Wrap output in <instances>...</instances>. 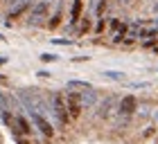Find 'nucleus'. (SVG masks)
<instances>
[{
    "instance_id": "6",
    "label": "nucleus",
    "mask_w": 158,
    "mask_h": 144,
    "mask_svg": "<svg viewBox=\"0 0 158 144\" xmlns=\"http://www.w3.org/2000/svg\"><path fill=\"white\" fill-rule=\"evenodd\" d=\"M81 9H84V0H73V9H70V25H77L79 23Z\"/></svg>"
},
{
    "instance_id": "15",
    "label": "nucleus",
    "mask_w": 158,
    "mask_h": 144,
    "mask_svg": "<svg viewBox=\"0 0 158 144\" xmlns=\"http://www.w3.org/2000/svg\"><path fill=\"white\" fill-rule=\"evenodd\" d=\"M95 30H97V32H102V30H104V18H99V23H97Z\"/></svg>"
},
{
    "instance_id": "3",
    "label": "nucleus",
    "mask_w": 158,
    "mask_h": 144,
    "mask_svg": "<svg viewBox=\"0 0 158 144\" xmlns=\"http://www.w3.org/2000/svg\"><path fill=\"white\" fill-rule=\"evenodd\" d=\"M50 5H52V0H39V2H34L30 16H27V23L30 25H39L41 20H45L48 11H50Z\"/></svg>"
},
{
    "instance_id": "14",
    "label": "nucleus",
    "mask_w": 158,
    "mask_h": 144,
    "mask_svg": "<svg viewBox=\"0 0 158 144\" xmlns=\"http://www.w3.org/2000/svg\"><path fill=\"white\" fill-rule=\"evenodd\" d=\"M106 2H109V0H99V5H97V14H99V16L104 14V9H106Z\"/></svg>"
},
{
    "instance_id": "10",
    "label": "nucleus",
    "mask_w": 158,
    "mask_h": 144,
    "mask_svg": "<svg viewBox=\"0 0 158 144\" xmlns=\"http://www.w3.org/2000/svg\"><path fill=\"white\" fill-rule=\"evenodd\" d=\"M61 2H56V9H54V14H52V18H50V23H48V27H56L59 25V20H61Z\"/></svg>"
},
{
    "instance_id": "8",
    "label": "nucleus",
    "mask_w": 158,
    "mask_h": 144,
    "mask_svg": "<svg viewBox=\"0 0 158 144\" xmlns=\"http://www.w3.org/2000/svg\"><path fill=\"white\" fill-rule=\"evenodd\" d=\"M68 88H70V90H88V88H93V86H90L88 81H81V79H70V81H68Z\"/></svg>"
},
{
    "instance_id": "13",
    "label": "nucleus",
    "mask_w": 158,
    "mask_h": 144,
    "mask_svg": "<svg viewBox=\"0 0 158 144\" xmlns=\"http://www.w3.org/2000/svg\"><path fill=\"white\" fill-rule=\"evenodd\" d=\"M52 43L54 45H70L73 41H68V38H52Z\"/></svg>"
},
{
    "instance_id": "16",
    "label": "nucleus",
    "mask_w": 158,
    "mask_h": 144,
    "mask_svg": "<svg viewBox=\"0 0 158 144\" xmlns=\"http://www.w3.org/2000/svg\"><path fill=\"white\" fill-rule=\"evenodd\" d=\"M0 41H2V36H0Z\"/></svg>"
},
{
    "instance_id": "1",
    "label": "nucleus",
    "mask_w": 158,
    "mask_h": 144,
    "mask_svg": "<svg viewBox=\"0 0 158 144\" xmlns=\"http://www.w3.org/2000/svg\"><path fill=\"white\" fill-rule=\"evenodd\" d=\"M54 113V119L59 126H66L70 122V113H68V99L66 95H61V92H52V104H50Z\"/></svg>"
},
{
    "instance_id": "7",
    "label": "nucleus",
    "mask_w": 158,
    "mask_h": 144,
    "mask_svg": "<svg viewBox=\"0 0 158 144\" xmlns=\"http://www.w3.org/2000/svg\"><path fill=\"white\" fill-rule=\"evenodd\" d=\"M79 102H81V106H95V102H97V95L93 92V88H88V90L79 92Z\"/></svg>"
},
{
    "instance_id": "9",
    "label": "nucleus",
    "mask_w": 158,
    "mask_h": 144,
    "mask_svg": "<svg viewBox=\"0 0 158 144\" xmlns=\"http://www.w3.org/2000/svg\"><path fill=\"white\" fill-rule=\"evenodd\" d=\"M104 79H109V81H124V72H120V70H106L104 72Z\"/></svg>"
},
{
    "instance_id": "4",
    "label": "nucleus",
    "mask_w": 158,
    "mask_h": 144,
    "mask_svg": "<svg viewBox=\"0 0 158 144\" xmlns=\"http://www.w3.org/2000/svg\"><path fill=\"white\" fill-rule=\"evenodd\" d=\"M66 99H68V113H70V119H77L79 117V113H81V102H79V92H75V90H70L68 95H66Z\"/></svg>"
},
{
    "instance_id": "5",
    "label": "nucleus",
    "mask_w": 158,
    "mask_h": 144,
    "mask_svg": "<svg viewBox=\"0 0 158 144\" xmlns=\"http://www.w3.org/2000/svg\"><path fill=\"white\" fill-rule=\"evenodd\" d=\"M135 108H138V99H135L133 95H127V97L120 102V113H122V115H131Z\"/></svg>"
},
{
    "instance_id": "2",
    "label": "nucleus",
    "mask_w": 158,
    "mask_h": 144,
    "mask_svg": "<svg viewBox=\"0 0 158 144\" xmlns=\"http://www.w3.org/2000/svg\"><path fill=\"white\" fill-rule=\"evenodd\" d=\"M25 110H27V115H30L32 124L39 128V133H41V135H45V138H52V135H54V128H52V124L48 122V117H43V115L36 113L34 108H25Z\"/></svg>"
},
{
    "instance_id": "12",
    "label": "nucleus",
    "mask_w": 158,
    "mask_h": 144,
    "mask_svg": "<svg viewBox=\"0 0 158 144\" xmlns=\"http://www.w3.org/2000/svg\"><path fill=\"white\" fill-rule=\"evenodd\" d=\"M25 2H32V0H7L9 7H18V5H25Z\"/></svg>"
},
{
    "instance_id": "11",
    "label": "nucleus",
    "mask_w": 158,
    "mask_h": 144,
    "mask_svg": "<svg viewBox=\"0 0 158 144\" xmlns=\"http://www.w3.org/2000/svg\"><path fill=\"white\" fill-rule=\"evenodd\" d=\"M56 59H59V54H52V52L41 54V61H43V63H52V61H56Z\"/></svg>"
}]
</instances>
